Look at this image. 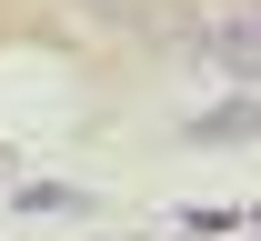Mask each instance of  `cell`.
Returning a JSON list of instances; mask_svg holds the SVG:
<instances>
[{
	"label": "cell",
	"instance_id": "1",
	"mask_svg": "<svg viewBox=\"0 0 261 241\" xmlns=\"http://www.w3.org/2000/svg\"><path fill=\"white\" fill-rule=\"evenodd\" d=\"M201 61H211V70H231V81H261V10L211 20V31H201Z\"/></svg>",
	"mask_w": 261,
	"mask_h": 241
},
{
	"label": "cell",
	"instance_id": "2",
	"mask_svg": "<svg viewBox=\"0 0 261 241\" xmlns=\"http://www.w3.org/2000/svg\"><path fill=\"white\" fill-rule=\"evenodd\" d=\"M191 141H211V151H221V141H261V101L241 91V101H221V111H201V121H191Z\"/></svg>",
	"mask_w": 261,
	"mask_h": 241
}]
</instances>
